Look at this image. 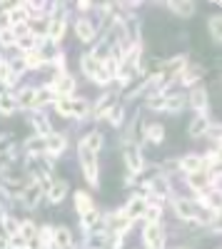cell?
<instances>
[{"label":"cell","mask_w":222,"mask_h":249,"mask_svg":"<svg viewBox=\"0 0 222 249\" xmlns=\"http://www.w3.org/2000/svg\"><path fill=\"white\" fill-rule=\"evenodd\" d=\"M203 75H205V68H187L183 72V82H185V85H190V82H197Z\"/></svg>","instance_id":"cell-27"},{"label":"cell","mask_w":222,"mask_h":249,"mask_svg":"<svg viewBox=\"0 0 222 249\" xmlns=\"http://www.w3.org/2000/svg\"><path fill=\"white\" fill-rule=\"evenodd\" d=\"M15 45H20L23 50H33V48H35V37L28 33V35H23V37H18V40H15Z\"/></svg>","instance_id":"cell-35"},{"label":"cell","mask_w":222,"mask_h":249,"mask_svg":"<svg viewBox=\"0 0 222 249\" xmlns=\"http://www.w3.org/2000/svg\"><path fill=\"white\" fill-rule=\"evenodd\" d=\"M28 122L35 127V132H37V135H50V124H48L45 115H40V112H30V115H28Z\"/></svg>","instance_id":"cell-13"},{"label":"cell","mask_w":222,"mask_h":249,"mask_svg":"<svg viewBox=\"0 0 222 249\" xmlns=\"http://www.w3.org/2000/svg\"><path fill=\"white\" fill-rule=\"evenodd\" d=\"M45 150H48L50 155H60V152L65 150V137H63V135L50 132V135L45 137Z\"/></svg>","instance_id":"cell-11"},{"label":"cell","mask_w":222,"mask_h":249,"mask_svg":"<svg viewBox=\"0 0 222 249\" xmlns=\"http://www.w3.org/2000/svg\"><path fill=\"white\" fill-rule=\"evenodd\" d=\"M65 195H68V184L63 179H57V182H53L48 187V202L50 204H60V202L65 199Z\"/></svg>","instance_id":"cell-8"},{"label":"cell","mask_w":222,"mask_h":249,"mask_svg":"<svg viewBox=\"0 0 222 249\" xmlns=\"http://www.w3.org/2000/svg\"><path fill=\"white\" fill-rule=\"evenodd\" d=\"M80 164H83V172H85V177H88V182L92 184V187H97V157H95V152H90L83 142H80Z\"/></svg>","instance_id":"cell-2"},{"label":"cell","mask_w":222,"mask_h":249,"mask_svg":"<svg viewBox=\"0 0 222 249\" xmlns=\"http://www.w3.org/2000/svg\"><path fill=\"white\" fill-rule=\"evenodd\" d=\"M180 249H183V247H180Z\"/></svg>","instance_id":"cell-48"},{"label":"cell","mask_w":222,"mask_h":249,"mask_svg":"<svg viewBox=\"0 0 222 249\" xmlns=\"http://www.w3.org/2000/svg\"><path fill=\"white\" fill-rule=\"evenodd\" d=\"M50 90H53V95H70V92L75 90V80H73V75L57 77L53 85H50Z\"/></svg>","instance_id":"cell-9"},{"label":"cell","mask_w":222,"mask_h":249,"mask_svg":"<svg viewBox=\"0 0 222 249\" xmlns=\"http://www.w3.org/2000/svg\"><path fill=\"white\" fill-rule=\"evenodd\" d=\"M207 135H212V142L220 144V124H212V130H207Z\"/></svg>","instance_id":"cell-44"},{"label":"cell","mask_w":222,"mask_h":249,"mask_svg":"<svg viewBox=\"0 0 222 249\" xmlns=\"http://www.w3.org/2000/svg\"><path fill=\"white\" fill-rule=\"evenodd\" d=\"M0 249H8V242H5V237H0Z\"/></svg>","instance_id":"cell-45"},{"label":"cell","mask_w":222,"mask_h":249,"mask_svg":"<svg viewBox=\"0 0 222 249\" xmlns=\"http://www.w3.org/2000/svg\"><path fill=\"white\" fill-rule=\"evenodd\" d=\"M15 33H13V28H0V43H3L5 48H10V45H15Z\"/></svg>","instance_id":"cell-33"},{"label":"cell","mask_w":222,"mask_h":249,"mask_svg":"<svg viewBox=\"0 0 222 249\" xmlns=\"http://www.w3.org/2000/svg\"><path fill=\"white\" fill-rule=\"evenodd\" d=\"M0 65H3V60H0Z\"/></svg>","instance_id":"cell-46"},{"label":"cell","mask_w":222,"mask_h":249,"mask_svg":"<svg viewBox=\"0 0 222 249\" xmlns=\"http://www.w3.org/2000/svg\"><path fill=\"white\" fill-rule=\"evenodd\" d=\"M25 150H28V155H43V152H48V150H45V137L30 140V142L25 144Z\"/></svg>","instance_id":"cell-26"},{"label":"cell","mask_w":222,"mask_h":249,"mask_svg":"<svg viewBox=\"0 0 222 249\" xmlns=\"http://www.w3.org/2000/svg\"><path fill=\"white\" fill-rule=\"evenodd\" d=\"M88 110H90V105H88V100H83V97H63V100H57V112L65 115V117L83 120L88 115Z\"/></svg>","instance_id":"cell-1"},{"label":"cell","mask_w":222,"mask_h":249,"mask_svg":"<svg viewBox=\"0 0 222 249\" xmlns=\"http://www.w3.org/2000/svg\"><path fill=\"white\" fill-rule=\"evenodd\" d=\"M75 30H77V37L83 40V43H90V40L95 37V25L90 23V20H77Z\"/></svg>","instance_id":"cell-17"},{"label":"cell","mask_w":222,"mask_h":249,"mask_svg":"<svg viewBox=\"0 0 222 249\" xmlns=\"http://www.w3.org/2000/svg\"><path fill=\"white\" fill-rule=\"evenodd\" d=\"M145 219L148 222H157L160 219V207H148V210H145Z\"/></svg>","instance_id":"cell-42"},{"label":"cell","mask_w":222,"mask_h":249,"mask_svg":"<svg viewBox=\"0 0 222 249\" xmlns=\"http://www.w3.org/2000/svg\"><path fill=\"white\" fill-rule=\"evenodd\" d=\"M210 130V120L205 117V115H200L197 120H192V124H190V137H200V135H205Z\"/></svg>","instance_id":"cell-19"},{"label":"cell","mask_w":222,"mask_h":249,"mask_svg":"<svg viewBox=\"0 0 222 249\" xmlns=\"http://www.w3.org/2000/svg\"><path fill=\"white\" fill-rule=\"evenodd\" d=\"M83 144H85L90 152H97L100 147H103V135H100V132H90V135L83 140Z\"/></svg>","instance_id":"cell-25"},{"label":"cell","mask_w":222,"mask_h":249,"mask_svg":"<svg viewBox=\"0 0 222 249\" xmlns=\"http://www.w3.org/2000/svg\"><path fill=\"white\" fill-rule=\"evenodd\" d=\"M15 110H18L15 97L8 95V92H0V112H3V115H13Z\"/></svg>","instance_id":"cell-21"},{"label":"cell","mask_w":222,"mask_h":249,"mask_svg":"<svg viewBox=\"0 0 222 249\" xmlns=\"http://www.w3.org/2000/svg\"><path fill=\"white\" fill-rule=\"evenodd\" d=\"M43 195H45L43 184H40V182H30V187H25L23 195H20V202L28 204V207H35L40 199H43Z\"/></svg>","instance_id":"cell-6"},{"label":"cell","mask_w":222,"mask_h":249,"mask_svg":"<svg viewBox=\"0 0 222 249\" xmlns=\"http://www.w3.org/2000/svg\"><path fill=\"white\" fill-rule=\"evenodd\" d=\"M23 60H25L28 68H40V65H43V60H40L37 55H28V57H23Z\"/></svg>","instance_id":"cell-43"},{"label":"cell","mask_w":222,"mask_h":249,"mask_svg":"<svg viewBox=\"0 0 222 249\" xmlns=\"http://www.w3.org/2000/svg\"><path fill=\"white\" fill-rule=\"evenodd\" d=\"M13 147V137L10 135H0V157H3L5 152H10Z\"/></svg>","instance_id":"cell-38"},{"label":"cell","mask_w":222,"mask_h":249,"mask_svg":"<svg viewBox=\"0 0 222 249\" xmlns=\"http://www.w3.org/2000/svg\"><path fill=\"white\" fill-rule=\"evenodd\" d=\"M145 210H148V202H145L143 197H135V199L128 202V207L123 210V217H125L128 222H135V219H140V217H145Z\"/></svg>","instance_id":"cell-5"},{"label":"cell","mask_w":222,"mask_h":249,"mask_svg":"<svg viewBox=\"0 0 222 249\" xmlns=\"http://www.w3.org/2000/svg\"><path fill=\"white\" fill-rule=\"evenodd\" d=\"M125 162H128V170H130V175H135V172H143V167H145L143 155H140V150L135 147V144H128V147H125Z\"/></svg>","instance_id":"cell-7"},{"label":"cell","mask_w":222,"mask_h":249,"mask_svg":"<svg viewBox=\"0 0 222 249\" xmlns=\"http://www.w3.org/2000/svg\"><path fill=\"white\" fill-rule=\"evenodd\" d=\"M95 224H97V212H95V210L85 212V214H83V227H85V230H92Z\"/></svg>","instance_id":"cell-36"},{"label":"cell","mask_w":222,"mask_h":249,"mask_svg":"<svg viewBox=\"0 0 222 249\" xmlns=\"http://www.w3.org/2000/svg\"><path fill=\"white\" fill-rule=\"evenodd\" d=\"M210 33H212V40H215V43H220V40H222V25H220V15H212L210 18Z\"/></svg>","instance_id":"cell-31"},{"label":"cell","mask_w":222,"mask_h":249,"mask_svg":"<svg viewBox=\"0 0 222 249\" xmlns=\"http://www.w3.org/2000/svg\"><path fill=\"white\" fill-rule=\"evenodd\" d=\"M25 244H28V242H25L23 237H20V234H13V237H10V242H8V247H10V249H25Z\"/></svg>","instance_id":"cell-41"},{"label":"cell","mask_w":222,"mask_h":249,"mask_svg":"<svg viewBox=\"0 0 222 249\" xmlns=\"http://www.w3.org/2000/svg\"><path fill=\"white\" fill-rule=\"evenodd\" d=\"M53 244H55L57 249H68V247H73V234H70L68 227H57V230L53 232Z\"/></svg>","instance_id":"cell-10"},{"label":"cell","mask_w":222,"mask_h":249,"mask_svg":"<svg viewBox=\"0 0 222 249\" xmlns=\"http://www.w3.org/2000/svg\"><path fill=\"white\" fill-rule=\"evenodd\" d=\"M15 102L20 107H33V102H35V88H23L20 90V95L15 97Z\"/></svg>","instance_id":"cell-22"},{"label":"cell","mask_w":222,"mask_h":249,"mask_svg":"<svg viewBox=\"0 0 222 249\" xmlns=\"http://www.w3.org/2000/svg\"><path fill=\"white\" fill-rule=\"evenodd\" d=\"M170 10H175L177 15H183V18H190L195 13V5L192 3H170Z\"/></svg>","instance_id":"cell-29"},{"label":"cell","mask_w":222,"mask_h":249,"mask_svg":"<svg viewBox=\"0 0 222 249\" xmlns=\"http://www.w3.org/2000/svg\"><path fill=\"white\" fill-rule=\"evenodd\" d=\"M143 237H145L148 249H163L165 247V232H163V224L160 222H148Z\"/></svg>","instance_id":"cell-3"},{"label":"cell","mask_w":222,"mask_h":249,"mask_svg":"<svg viewBox=\"0 0 222 249\" xmlns=\"http://www.w3.org/2000/svg\"><path fill=\"white\" fill-rule=\"evenodd\" d=\"M148 105H150L152 110H165V97H163V95H155V97L148 100Z\"/></svg>","instance_id":"cell-40"},{"label":"cell","mask_w":222,"mask_h":249,"mask_svg":"<svg viewBox=\"0 0 222 249\" xmlns=\"http://www.w3.org/2000/svg\"><path fill=\"white\" fill-rule=\"evenodd\" d=\"M115 97H117L115 92H110V95H103V97H100V100H97V105H95V115H97V117H105V115H108V112L115 107Z\"/></svg>","instance_id":"cell-12"},{"label":"cell","mask_w":222,"mask_h":249,"mask_svg":"<svg viewBox=\"0 0 222 249\" xmlns=\"http://www.w3.org/2000/svg\"><path fill=\"white\" fill-rule=\"evenodd\" d=\"M63 33H65V20L63 18H55V20H50V23H48V40L57 43V40L63 37Z\"/></svg>","instance_id":"cell-16"},{"label":"cell","mask_w":222,"mask_h":249,"mask_svg":"<svg viewBox=\"0 0 222 249\" xmlns=\"http://www.w3.org/2000/svg\"><path fill=\"white\" fill-rule=\"evenodd\" d=\"M180 167H183L185 172H190V175H197L200 170L205 167V164H203V157H197V155H187V157H183Z\"/></svg>","instance_id":"cell-15"},{"label":"cell","mask_w":222,"mask_h":249,"mask_svg":"<svg viewBox=\"0 0 222 249\" xmlns=\"http://www.w3.org/2000/svg\"><path fill=\"white\" fill-rule=\"evenodd\" d=\"M205 207H212L215 212H220V192L215 190L210 197H205Z\"/></svg>","instance_id":"cell-39"},{"label":"cell","mask_w":222,"mask_h":249,"mask_svg":"<svg viewBox=\"0 0 222 249\" xmlns=\"http://www.w3.org/2000/svg\"><path fill=\"white\" fill-rule=\"evenodd\" d=\"M183 107H185V97H180V95H175V97H165V110L177 112V110H183Z\"/></svg>","instance_id":"cell-30"},{"label":"cell","mask_w":222,"mask_h":249,"mask_svg":"<svg viewBox=\"0 0 222 249\" xmlns=\"http://www.w3.org/2000/svg\"><path fill=\"white\" fill-rule=\"evenodd\" d=\"M175 210H177V214L183 217V219H203V222L210 219L207 212H203L197 204H192V202H187V199H177V202H175Z\"/></svg>","instance_id":"cell-4"},{"label":"cell","mask_w":222,"mask_h":249,"mask_svg":"<svg viewBox=\"0 0 222 249\" xmlns=\"http://www.w3.org/2000/svg\"><path fill=\"white\" fill-rule=\"evenodd\" d=\"M100 65H103V62H100L92 53H90V55H83V60H80V68H83V72H85L88 77H95V72L100 70Z\"/></svg>","instance_id":"cell-14"},{"label":"cell","mask_w":222,"mask_h":249,"mask_svg":"<svg viewBox=\"0 0 222 249\" xmlns=\"http://www.w3.org/2000/svg\"><path fill=\"white\" fill-rule=\"evenodd\" d=\"M53 232H55V230H50V227H43V230L37 232L40 247H50V244H53Z\"/></svg>","instance_id":"cell-34"},{"label":"cell","mask_w":222,"mask_h":249,"mask_svg":"<svg viewBox=\"0 0 222 249\" xmlns=\"http://www.w3.org/2000/svg\"><path fill=\"white\" fill-rule=\"evenodd\" d=\"M145 137H148L152 144H160V142L165 140V127H163V124H150V127L145 130Z\"/></svg>","instance_id":"cell-23"},{"label":"cell","mask_w":222,"mask_h":249,"mask_svg":"<svg viewBox=\"0 0 222 249\" xmlns=\"http://www.w3.org/2000/svg\"><path fill=\"white\" fill-rule=\"evenodd\" d=\"M190 105H192L195 110L203 112V110L207 107V90H203V88L192 90V95H190Z\"/></svg>","instance_id":"cell-20"},{"label":"cell","mask_w":222,"mask_h":249,"mask_svg":"<svg viewBox=\"0 0 222 249\" xmlns=\"http://www.w3.org/2000/svg\"><path fill=\"white\" fill-rule=\"evenodd\" d=\"M50 100H53V90H50V85L43 88V90H35V102H33V107L45 105V102H50Z\"/></svg>","instance_id":"cell-28"},{"label":"cell","mask_w":222,"mask_h":249,"mask_svg":"<svg viewBox=\"0 0 222 249\" xmlns=\"http://www.w3.org/2000/svg\"><path fill=\"white\" fill-rule=\"evenodd\" d=\"M75 207H77V212H80V214L90 212V210H92V199H90V195H88V192H77V195H75Z\"/></svg>","instance_id":"cell-24"},{"label":"cell","mask_w":222,"mask_h":249,"mask_svg":"<svg viewBox=\"0 0 222 249\" xmlns=\"http://www.w3.org/2000/svg\"><path fill=\"white\" fill-rule=\"evenodd\" d=\"M25 20H28V8L25 5H13V10L8 13V23L18 28V25H23Z\"/></svg>","instance_id":"cell-18"},{"label":"cell","mask_w":222,"mask_h":249,"mask_svg":"<svg viewBox=\"0 0 222 249\" xmlns=\"http://www.w3.org/2000/svg\"><path fill=\"white\" fill-rule=\"evenodd\" d=\"M123 115H125L123 105H117V107H112V110L108 112V117H110V122H112V124H120V122H123Z\"/></svg>","instance_id":"cell-37"},{"label":"cell","mask_w":222,"mask_h":249,"mask_svg":"<svg viewBox=\"0 0 222 249\" xmlns=\"http://www.w3.org/2000/svg\"><path fill=\"white\" fill-rule=\"evenodd\" d=\"M28 70V65H25V60L23 57H18V60H10V65H8V72L13 75V77H18L20 72H25Z\"/></svg>","instance_id":"cell-32"},{"label":"cell","mask_w":222,"mask_h":249,"mask_svg":"<svg viewBox=\"0 0 222 249\" xmlns=\"http://www.w3.org/2000/svg\"><path fill=\"white\" fill-rule=\"evenodd\" d=\"M68 249H73V247H68Z\"/></svg>","instance_id":"cell-47"}]
</instances>
